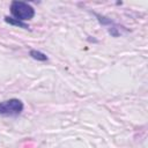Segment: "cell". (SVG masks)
Masks as SVG:
<instances>
[{"label": "cell", "mask_w": 148, "mask_h": 148, "mask_svg": "<svg viewBox=\"0 0 148 148\" xmlns=\"http://www.w3.org/2000/svg\"><path fill=\"white\" fill-rule=\"evenodd\" d=\"M10 14H12V17L18 20V21H29L31 18H34L36 12H35V8L28 3V2H24V1H12L10 3Z\"/></svg>", "instance_id": "6da1fadb"}, {"label": "cell", "mask_w": 148, "mask_h": 148, "mask_svg": "<svg viewBox=\"0 0 148 148\" xmlns=\"http://www.w3.org/2000/svg\"><path fill=\"white\" fill-rule=\"evenodd\" d=\"M24 104L18 98H9L0 102V116L3 117H16L22 113Z\"/></svg>", "instance_id": "7a4b0ae2"}, {"label": "cell", "mask_w": 148, "mask_h": 148, "mask_svg": "<svg viewBox=\"0 0 148 148\" xmlns=\"http://www.w3.org/2000/svg\"><path fill=\"white\" fill-rule=\"evenodd\" d=\"M29 56H30L32 59L37 60V61H46V60L49 59L45 53H43V52H40V51H38V50H30Z\"/></svg>", "instance_id": "3957f363"}, {"label": "cell", "mask_w": 148, "mask_h": 148, "mask_svg": "<svg viewBox=\"0 0 148 148\" xmlns=\"http://www.w3.org/2000/svg\"><path fill=\"white\" fill-rule=\"evenodd\" d=\"M5 21L9 24H13V25H17L20 28H23V29H29V25L25 23V22H22V21H18L14 17H9V16H6L5 17Z\"/></svg>", "instance_id": "277c9868"}]
</instances>
